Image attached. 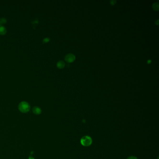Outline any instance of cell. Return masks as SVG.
<instances>
[{
  "mask_svg": "<svg viewBox=\"0 0 159 159\" xmlns=\"http://www.w3.org/2000/svg\"><path fill=\"white\" fill-rule=\"evenodd\" d=\"M7 33V29L3 25H0V35H4Z\"/></svg>",
  "mask_w": 159,
  "mask_h": 159,
  "instance_id": "obj_6",
  "label": "cell"
},
{
  "mask_svg": "<svg viewBox=\"0 0 159 159\" xmlns=\"http://www.w3.org/2000/svg\"><path fill=\"white\" fill-rule=\"evenodd\" d=\"M32 111L33 112L37 115H39L42 112V110L41 108L38 106H34L32 108Z\"/></svg>",
  "mask_w": 159,
  "mask_h": 159,
  "instance_id": "obj_4",
  "label": "cell"
},
{
  "mask_svg": "<svg viewBox=\"0 0 159 159\" xmlns=\"http://www.w3.org/2000/svg\"><path fill=\"white\" fill-rule=\"evenodd\" d=\"M75 60V55L72 54H68L65 57V60L68 63H72Z\"/></svg>",
  "mask_w": 159,
  "mask_h": 159,
  "instance_id": "obj_3",
  "label": "cell"
},
{
  "mask_svg": "<svg viewBox=\"0 0 159 159\" xmlns=\"http://www.w3.org/2000/svg\"><path fill=\"white\" fill-rule=\"evenodd\" d=\"M127 159H138L136 157L134 156H131L129 157Z\"/></svg>",
  "mask_w": 159,
  "mask_h": 159,
  "instance_id": "obj_11",
  "label": "cell"
},
{
  "mask_svg": "<svg viewBox=\"0 0 159 159\" xmlns=\"http://www.w3.org/2000/svg\"><path fill=\"white\" fill-rule=\"evenodd\" d=\"M80 143L83 146L86 147H89L93 143V140L90 136L85 135L82 137L80 140Z\"/></svg>",
  "mask_w": 159,
  "mask_h": 159,
  "instance_id": "obj_2",
  "label": "cell"
},
{
  "mask_svg": "<svg viewBox=\"0 0 159 159\" xmlns=\"http://www.w3.org/2000/svg\"><path fill=\"white\" fill-rule=\"evenodd\" d=\"M159 22V20H158L156 22H155V24H156V25H158L159 24V22Z\"/></svg>",
  "mask_w": 159,
  "mask_h": 159,
  "instance_id": "obj_12",
  "label": "cell"
},
{
  "mask_svg": "<svg viewBox=\"0 0 159 159\" xmlns=\"http://www.w3.org/2000/svg\"><path fill=\"white\" fill-rule=\"evenodd\" d=\"M57 67L59 69H63L65 67V63L63 61H59L56 64Z\"/></svg>",
  "mask_w": 159,
  "mask_h": 159,
  "instance_id": "obj_5",
  "label": "cell"
},
{
  "mask_svg": "<svg viewBox=\"0 0 159 159\" xmlns=\"http://www.w3.org/2000/svg\"><path fill=\"white\" fill-rule=\"evenodd\" d=\"M7 22V20L5 18H0V25H3Z\"/></svg>",
  "mask_w": 159,
  "mask_h": 159,
  "instance_id": "obj_8",
  "label": "cell"
},
{
  "mask_svg": "<svg viewBox=\"0 0 159 159\" xmlns=\"http://www.w3.org/2000/svg\"><path fill=\"white\" fill-rule=\"evenodd\" d=\"M153 8L154 10L158 11L159 9V3L157 2L154 3L153 5Z\"/></svg>",
  "mask_w": 159,
  "mask_h": 159,
  "instance_id": "obj_7",
  "label": "cell"
},
{
  "mask_svg": "<svg viewBox=\"0 0 159 159\" xmlns=\"http://www.w3.org/2000/svg\"><path fill=\"white\" fill-rule=\"evenodd\" d=\"M49 38H44V39L43 40V42L44 43H46L49 42Z\"/></svg>",
  "mask_w": 159,
  "mask_h": 159,
  "instance_id": "obj_9",
  "label": "cell"
},
{
  "mask_svg": "<svg viewBox=\"0 0 159 159\" xmlns=\"http://www.w3.org/2000/svg\"><path fill=\"white\" fill-rule=\"evenodd\" d=\"M18 109L21 112L26 113L29 111L30 109V106L28 102L25 101H22L19 104Z\"/></svg>",
  "mask_w": 159,
  "mask_h": 159,
  "instance_id": "obj_1",
  "label": "cell"
},
{
  "mask_svg": "<svg viewBox=\"0 0 159 159\" xmlns=\"http://www.w3.org/2000/svg\"><path fill=\"white\" fill-rule=\"evenodd\" d=\"M116 0H112L110 1V3L112 5H114L116 4Z\"/></svg>",
  "mask_w": 159,
  "mask_h": 159,
  "instance_id": "obj_10",
  "label": "cell"
},
{
  "mask_svg": "<svg viewBox=\"0 0 159 159\" xmlns=\"http://www.w3.org/2000/svg\"><path fill=\"white\" fill-rule=\"evenodd\" d=\"M151 60H148V63L149 64H150L151 63Z\"/></svg>",
  "mask_w": 159,
  "mask_h": 159,
  "instance_id": "obj_13",
  "label": "cell"
}]
</instances>
